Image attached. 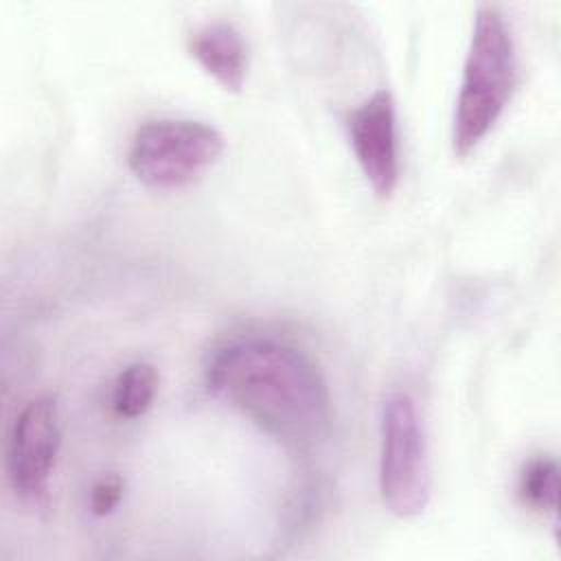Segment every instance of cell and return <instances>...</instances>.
<instances>
[{"label": "cell", "mask_w": 561, "mask_h": 561, "mask_svg": "<svg viewBox=\"0 0 561 561\" xmlns=\"http://www.w3.org/2000/svg\"><path fill=\"white\" fill-rule=\"evenodd\" d=\"M123 489H125V482L118 473H103L99 480H94L90 489V500H88L92 515L96 517L110 515L118 506L123 497Z\"/></svg>", "instance_id": "obj_10"}, {"label": "cell", "mask_w": 561, "mask_h": 561, "mask_svg": "<svg viewBox=\"0 0 561 561\" xmlns=\"http://www.w3.org/2000/svg\"><path fill=\"white\" fill-rule=\"evenodd\" d=\"M158 390V373L147 362H134L121 370L112 390V408L123 419L142 416Z\"/></svg>", "instance_id": "obj_8"}, {"label": "cell", "mask_w": 561, "mask_h": 561, "mask_svg": "<svg viewBox=\"0 0 561 561\" xmlns=\"http://www.w3.org/2000/svg\"><path fill=\"white\" fill-rule=\"evenodd\" d=\"M61 445L57 401L48 394L31 399L13 421L7 445V473L22 497L46 493Z\"/></svg>", "instance_id": "obj_5"}, {"label": "cell", "mask_w": 561, "mask_h": 561, "mask_svg": "<svg viewBox=\"0 0 561 561\" xmlns=\"http://www.w3.org/2000/svg\"><path fill=\"white\" fill-rule=\"evenodd\" d=\"M517 491L526 506L557 517V506H559V465H557V460L552 456L530 458L519 471Z\"/></svg>", "instance_id": "obj_9"}, {"label": "cell", "mask_w": 561, "mask_h": 561, "mask_svg": "<svg viewBox=\"0 0 561 561\" xmlns=\"http://www.w3.org/2000/svg\"><path fill=\"white\" fill-rule=\"evenodd\" d=\"M379 493L397 517L421 515L432 497V465L423 416L405 390L390 392L379 416Z\"/></svg>", "instance_id": "obj_3"}, {"label": "cell", "mask_w": 561, "mask_h": 561, "mask_svg": "<svg viewBox=\"0 0 561 561\" xmlns=\"http://www.w3.org/2000/svg\"><path fill=\"white\" fill-rule=\"evenodd\" d=\"M208 390L289 447H309L331 421V394L316 362L270 335H237L208 357Z\"/></svg>", "instance_id": "obj_1"}, {"label": "cell", "mask_w": 561, "mask_h": 561, "mask_svg": "<svg viewBox=\"0 0 561 561\" xmlns=\"http://www.w3.org/2000/svg\"><path fill=\"white\" fill-rule=\"evenodd\" d=\"M191 57L226 90L239 92L248 77V50L241 33L226 20H210L188 37Z\"/></svg>", "instance_id": "obj_7"}, {"label": "cell", "mask_w": 561, "mask_h": 561, "mask_svg": "<svg viewBox=\"0 0 561 561\" xmlns=\"http://www.w3.org/2000/svg\"><path fill=\"white\" fill-rule=\"evenodd\" d=\"M346 136L353 156L379 197L392 195L399 184V131L394 99L386 88L375 90L346 114Z\"/></svg>", "instance_id": "obj_6"}, {"label": "cell", "mask_w": 561, "mask_h": 561, "mask_svg": "<svg viewBox=\"0 0 561 561\" xmlns=\"http://www.w3.org/2000/svg\"><path fill=\"white\" fill-rule=\"evenodd\" d=\"M221 131L195 118L145 121L129 145L127 164L149 188L169 191L197 180L224 153Z\"/></svg>", "instance_id": "obj_4"}, {"label": "cell", "mask_w": 561, "mask_h": 561, "mask_svg": "<svg viewBox=\"0 0 561 561\" xmlns=\"http://www.w3.org/2000/svg\"><path fill=\"white\" fill-rule=\"evenodd\" d=\"M519 85L517 48L502 11L480 4L451 118V149L467 158L493 129Z\"/></svg>", "instance_id": "obj_2"}]
</instances>
